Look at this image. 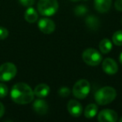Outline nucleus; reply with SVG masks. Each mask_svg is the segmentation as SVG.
I'll return each mask as SVG.
<instances>
[{
	"mask_svg": "<svg viewBox=\"0 0 122 122\" xmlns=\"http://www.w3.org/2000/svg\"><path fill=\"white\" fill-rule=\"evenodd\" d=\"M11 99L16 104L26 105L34 100V94L31 87L25 83H17L13 86L10 92Z\"/></svg>",
	"mask_w": 122,
	"mask_h": 122,
	"instance_id": "obj_1",
	"label": "nucleus"
},
{
	"mask_svg": "<svg viewBox=\"0 0 122 122\" xmlns=\"http://www.w3.org/2000/svg\"><path fill=\"white\" fill-rule=\"evenodd\" d=\"M117 95L116 90L110 86H105L99 89L95 94V100L100 105H105L111 103Z\"/></svg>",
	"mask_w": 122,
	"mask_h": 122,
	"instance_id": "obj_2",
	"label": "nucleus"
},
{
	"mask_svg": "<svg viewBox=\"0 0 122 122\" xmlns=\"http://www.w3.org/2000/svg\"><path fill=\"white\" fill-rule=\"evenodd\" d=\"M37 9L41 15L49 17L57 13L59 4L57 0H39Z\"/></svg>",
	"mask_w": 122,
	"mask_h": 122,
	"instance_id": "obj_3",
	"label": "nucleus"
},
{
	"mask_svg": "<svg viewBox=\"0 0 122 122\" xmlns=\"http://www.w3.org/2000/svg\"><path fill=\"white\" fill-rule=\"evenodd\" d=\"M82 59L86 65L90 66H96L102 62V56L100 53L93 48L85 49L82 54Z\"/></svg>",
	"mask_w": 122,
	"mask_h": 122,
	"instance_id": "obj_4",
	"label": "nucleus"
},
{
	"mask_svg": "<svg viewBox=\"0 0 122 122\" xmlns=\"http://www.w3.org/2000/svg\"><path fill=\"white\" fill-rule=\"evenodd\" d=\"M90 91V82L87 80H80L75 84L73 87V95L77 99H85L88 96L89 93Z\"/></svg>",
	"mask_w": 122,
	"mask_h": 122,
	"instance_id": "obj_5",
	"label": "nucleus"
},
{
	"mask_svg": "<svg viewBox=\"0 0 122 122\" xmlns=\"http://www.w3.org/2000/svg\"><path fill=\"white\" fill-rule=\"evenodd\" d=\"M17 74V67L13 63L3 64L0 66V81L7 82L13 80Z\"/></svg>",
	"mask_w": 122,
	"mask_h": 122,
	"instance_id": "obj_6",
	"label": "nucleus"
},
{
	"mask_svg": "<svg viewBox=\"0 0 122 122\" xmlns=\"http://www.w3.org/2000/svg\"><path fill=\"white\" fill-rule=\"evenodd\" d=\"M118 120V115L113 110L105 109L98 115V120L100 122H115Z\"/></svg>",
	"mask_w": 122,
	"mask_h": 122,
	"instance_id": "obj_7",
	"label": "nucleus"
},
{
	"mask_svg": "<svg viewBox=\"0 0 122 122\" xmlns=\"http://www.w3.org/2000/svg\"><path fill=\"white\" fill-rule=\"evenodd\" d=\"M39 30L45 34H52L55 29V24L52 19H49L48 18L41 19L38 23Z\"/></svg>",
	"mask_w": 122,
	"mask_h": 122,
	"instance_id": "obj_8",
	"label": "nucleus"
},
{
	"mask_svg": "<svg viewBox=\"0 0 122 122\" xmlns=\"http://www.w3.org/2000/svg\"><path fill=\"white\" fill-rule=\"evenodd\" d=\"M102 69L107 75H113L118 71V65L113 59L107 58L102 62Z\"/></svg>",
	"mask_w": 122,
	"mask_h": 122,
	"instance_id": "obj_9",
	"label": "nucleus"
},
{
	"mask_svg": "<svg viewBox=\"0 0 122 122\" xmlns=\"http://www.w3.org/2000/svg\"><path fill=\"white\" fill-rule=\"evenodd\" d=\"M67 109L70 115H72L73 117H80L83 112V107L81 104L75 100H71L69 101Z\"/></svg>",
	"mask_w": 122,
	"mask_h": 122,
	"instance_id": "obj_10",
	"label": "nucleus"
},
{
	"mask_svg": "<svg viewBox=\"0 0 122 122\" xmlns=\"http://www.w3.org/2000/svg\"><path fill=\"white\" fill-rule=\"evenodd\" d=\"M33 109L39 115H45L48 112V104L45 100H44L43 99H39V100H35L33 104Z\"/></svg>",
	"mask_w": 122,
	"mask_h": 122,
	"instance_id": "obj_11",
	"label": "nucleus"
},
{
	"mask_svg": "<svg viewBox=\"0 0 122 122\" xmlns=\"http://www.w3.org/2000/svg\"><path fill=\"white\" fill-rule=\"evenodd\" d=\"M112 0H94L95 8L100 13H106L110 10Z\"/></svg>",
	"mask_w": 122,
	"mask_h": 122,
	"instance_id": "obj_12",
	"label": "nucleus"
},
{
	"mask_svg": "<svg viewBox=\"0 0 122 122\" xmlns=\"http://www.w3.org/2000/svg\"><path fill=\"white\" fill-rule=\"evenodd\" d=\"M49 92H50V88L46 84H39L34 90V95L39 98H44V97L48 96Z\"/></svg>",
	"mask_w": 122,
	"mask_h": 122,
	"instance_id": "obj_13",
	"label": "nucleus"
},
{
	"mask_svg": "<svg viewBox=\"0 0 122 122\" xmlns=\"http://www.w3.org/2000/svg\"><path fill=\"white\" fill-rule=\"evenodd\" d=\"M38 18H39V15H38L37 11L33 7H28L27 10L24 13V19H25V20L28 23L33 24V23H35L38 20Z\"/></svg>",
	"mask_w": 122,
	"mask_h": 122,
	"instance_id": "obj_14",
	"label": "nucleus"
},
{
	"mask_svg": "<svg viewBox=\"0 0 122 122\" xmlns=\"http://www.w3.org/2000/svg\"><path fill=\"white\" fill-rule=\"evenodd\" d=\"M98 112V107L95 104H90L86 106L84 111V115L87 119H91L96 115Z\"/></svg>",
	"mask_w": 122,
	"mask_h": 122,
	"instance_id": "obj_15",
	"label": "nucleus"
},
{
	"mask_svg": "<svg viewBox=\"0 0 122 122\" xmlns=\"http://www.w3.org/2000/svg\"><path fill=\"white\" fill-rule=\"evenodd\" d=\"M99 48L103 54H108L112 49V43L108 39H104L99 44Z\"/></svg>",
	"mask_w": 122,
	"mask_h": 122,
	"instance_id": "obj_16",
	"label": "nucleus"
},
{
	"mask_svg": "<svg viewBox=\"0 0 122 122\" xmlns=\"http://www.w3.org/2000/svg\"><path fill=\"white\" fill-rule=\"evenodd\" d=\"M85 24H86L87 27L90 29L93 30H96L98 29L99 25H100V21L95 16H89L87 17V19H85Z\"/></svg>",
	"mask_w": 122,
	"mask_h": 122,
	"instance_id": "obj_17",
	"label": "nucleus"
},
{
	"mask_svg": "<svg viewBox=\"0 0 122 122\" xmlns=\"http://www.w3.org/2000/svg\"><path fill=\"white\" fill-rule=\"evenodd\" d=\"M112 41L117 46H122V30H118L114 33Z\"/></svg>",
	"mask_w": 122,
	"mask_h": 122,
	"instance_id": "obj_18",
	"label": "nucleus"
},
{
	"mask_svg": "<svg viewBox=\"0 0 122 122\" xmlns=\"http://www.w3.org/2000/svg\"><path fill=\"white\" fill-rule=\"evenodd\" d=\"M87 13V8L84 5H79L75 9V14L77 16H83Z\"/></svg>",
	"mask_w": 122,
	"mask_h": 122,
	"instance_id": "obj_19",
	"label": "nucleus"
},
{
	"mask_svg": "<svg viewBox=\"0 0 122 122\" xmlns=\"http://www.w3.org/2000/svg\"><path fill=\"white\" fill-rule=\"evenodd\" d=\"M58 94L60 97H68L70 95V90L66 86L61 87L58 91Z\"/></svg>",
	"mask_w": 122,
	"mask_h": 122,
	"instance_id": "obj_20",
	"label": "nucleus"
},
{
	"mask_svg": "<svg viewBox=\"0 0 122 122\" xmlns=\"http://www.w3.org/2000/svg\"><path fill=\"white\" fill-rule=\"evenodd\" d=\"M8 86L4 83H0V98H4L8 95Z\"/></svg>",
	"mask_w": 122,
	"mask_h": 122,
	"instance_id": "obj_21",
	"label": "nucleus"
},
{
	"mask_svg": "<svg viewBox=\"0 0 122 122\" xmlns=\"http://www.w3.org/2000/svg\"><path fill=\"white\" fill-rule=\"evenodd\" d=\"M19 1L24 7H32L35 2V0H19Z\"/></svg>",
	"mask_w": 122,
	"mask_h": 122,
	"instance_id": "obj_22",
	"label": "nucleus"
},
{
	"mask_svg": "<svg viewBox=\"0 0 122 122\" xmlns=\"http://www.w3.org/2000/svg\"><path fill=\"white\" fill-rule=\"evenodd\" d=\"M9 36V31L4 27H0V39H5Z\"/></svg>",
	"mask_w": 122,
	"mask_h": 122,
	"instance_id": "obj_23",
	"label": "nucleus"
},
{
	"mask_svg": "<svg viewBox=\"0 0 122 122\" xmlns=\"http://www.w3.org/2000/svg\"><path fill=\"white\" fill-rule=\"evenodd\" d=\"M115 8L116 10L122 11V0H116V1H115Z\"/></svg>",
	"mask_w": 122,
	"mask_h": 122,
	"instance_id": "obj_24",
	"label": "nucleus"
},
{
	"mask_svg": "<svg viewBox=\"0 0 122 122\" xmlns=\"http://www.w3.org/2000/svg\"><path fill=\"white\" fill-rule=\"evenodd\" d=\"M4 112H5V108H4V105L0 102V118L4 115Z\"/></svg>",
	"mask_w": 122,
	"mask_h": 122,
	"instance_id": "obj_25",
	"label": "nucleus"
},
{
	"mask_svg": "<svg viewBox=\"0 0 122 122\" xmlns=\"http://www.w3.org/2000/svg\"><path fill=\"white\" fill-rule=\"evenodd\" d=\"M119 59H120V64H121V65H122V52L120 53V58H119Z\"/></svg>",
	"mask_w": 122,
	"mask_h": 122,
	"instance_id": "obj_26",
	"label": "nucleus"
},
{
	"mask_svg": "<svg viewBox=\"0 0 122 122\" xmlns=\"http://www.w3.org/2000/svg\"><path fill=\"white\" fill-rule=\"evenodd\" d=\"M72 2H78V1H80V0H71Z\"/></svg>",
	"mask_w": 122,
	"mask_h": 122,
	"instance_id": "obj_27",
	"label": "nucleus"
},
{
	"mask_svg": "<svg viewBox=\"0 0 122 122\" xmlns=\"http://www.w3.org/2000/svg\"><path fill=\"white\" fill-rule=\"evenodd\" d=\"M120 122H122V117H121V118L120 119Z\"/></svg>",
	"mask_w": 122,
	"mask_h": 122,
	"instance_id": "obj_28",
	"label": "nucleus"
}]
</instances>
